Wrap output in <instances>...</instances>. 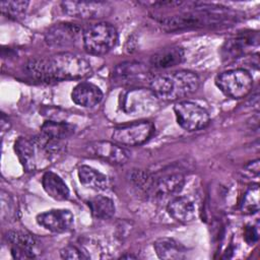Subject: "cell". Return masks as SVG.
Masks as SVG:
<instances>
[{"mask_svg":"<svg viewBox=\"0 0 260 260\" xmlns=\"http://www.w3.org/2000/svg\"><path fill=\"white\" fill-rule=\"evenodd\" d=\"M78 178L80 183L86 188L103 191L109 187V180L107 176L89 166L79 167Z\"/></svg>","mask_w":260,"mask_h":260,"instance_id":"603a6c76","label":"cell"},{"mask_svg":"<svg viewBox=\"0 0 260 260\" xmlns=\"http://www.w3.org/2000/svg\"><path fill=\"white\" fill-rule=\"evenodd\" d=\"M14 150L18 156L19 161L21 162L23 169L26 172H34L37 170L41 156L43 158L50 159L44 149L36 141L35 137H19L15 141Z\"/></svg>","mask_w":260,"mask_h":260,"instance_id":"5bb4252c","label":"cell"},{"mask_svg":"<svg viewBox=\"0 0 260 260\" xmlns=\"http://www.w3.org/2000/svg\"><path fill=\"white\" fill-rule=\"evenodd\" d=\"M184 50L179 46H171L155 52L149 59L150 66L155 69H166L180 64L184 60Z\"/></svg>","mask_w":260,"mask_h":260,"instance_id":"ffe728a7","label":"cell"},{"mask_svg":"<svg viewBox=\"0 0 260 260\" xmlns=\"http://www.w3.org/2000/svg\"><path fill=\"white\" fill-rule=\"evenodd\" d=\"M27 1H3L0 3L1 12L7 17L18 19L22 17L27 9Z\"/></svg>","mask_w":260,"mask_h":260,"instance_id":"4316f807","label":"cell"},{"mask_svg":"<svg viewBox=\"0 0 260 260\" xmlns=\"http://www.w3.org/2000/svg\"><path fill=\"white\" fill-rule=\"evenodd\" d=\"M259 37L256 31H245L226 41L223 47V57L226 59L240 58L258 47Z\"/></svg>","mask_w":260,"mask_h":260,"instance_id":"e0dca14e","label":"cell"},{"mask_svg":"<svg viewBox=\"0 0 260 260\" xmlns=\"http://www.w3.org/2000/svg\"><path fill=\"white\" fill-rule=\"evenodd\" d=\"M244 237H245V240L247 243L249 244H253L257 241L258 239V234L256 232V230L254 229V226H248L246 230H245V234H244Z\"/></svg>","mask_w":260,"mask_h":260,"instance_id":"f1b7e54d","label":"cell"},{"mask_svg":"<svg viewBox=\"0 0 260 260\" xmlns=\"http://www.w3.org/2000/svg\"><path fill=\"white\" fill-rule=\"evenodd\" d=\"M82 35L83 30L77 24L69 22L56 23L47 30L45 42L48 46L54 48L69 47L77 43Z\"/></svg>","mask_w":260,"mask_h":260,"instance_id":"4fadbf2b","label":"cell"},{"mask_svg":"<svg viewBox=\"0 0 260 260\" xmlns=\"http://www.w3.org/2000/svg\"><path fill=\"white\" fill-rule=\"evenodd\" d=\"M71 99L78 106L91 108L102 101L103 92L101 88L93 83L80 82L73 88Z\"/></svg>","mask_w":260,"mask_h":260,"instance_id":"ac0fdd59","label":"cell"},{"mask_svg":"<svg viewBox=\"0 0 260 260\" xmlns=\"http://www.w3.org/2000/svg\"><path fill=\"white\" fill-rule=\"evenodd\" d=\"M131 180L149 197L154 199L173 196L179 193L185 184L184 175L179 172L149 174L144 171H135L131 175Z\"/></svg>","mask_w":260,"mask_h":260,"instance_id":"277c9868","label":"cell"},{"mask_svg":"<svg viewBox=\"0 0 260 260\" xmlns=\"http://www.w3.org/2000/svg\"><path fill=\"white\" fill-rule=\"evenodd\" d=\"M118 31L109 22H96L83 30L82 43L86 52L92 55H104L117 44Z\"/></svg>","mask_w":260,"mask_h":260,"instance_id":"5b68a950","label":"cell"},{"mask_svg":"<svg viewBox=\"0 0 260 260\" xmlns=\"http://www.w3.org/2000/svg\"><path fill=\"white\" fill-rule=\"evenodd\" d=\"M87 205L92 216L98 219H109L115 214L116 211L114 201L111 198L103 195H98L90 198L87 201Z\"/></svg>","mask_w":260,"mask_h":260,"instance_id":"d4e9b609","label":"cell"},{"mask_svg":"<svg viewBox=\"0 0 260 260\" xmlns=\"http://www.w3.org/2000/svg\"><path fill=\"white\" fill-rule=\"evenodd\" d=\"M85 151L88 155L101 158L114 165H124L130 157L129 150L123 145L106 140L89 142L85 146Z\"/></svg>","mask_w":260,"mask_h":260,"instance_id":"7c38bea8","label":"cell"},{"mask_svg":"<svg viewBox=\"0 0 260 260\" xmlns=\"http://www.w3.org/2000/svg\"><path fill=\"white\" fill-rule=\"evenodd\" d=\"M245 170V173L249 176H257L259 174V159L251 161L248 166H246Z\"/></svg>","mask_w":260,"mask_h":260,"instance_id":"f546056e","label":"cell"},{"mask_svg":"<svg viewBox=\"0 0 260 260\" xmlns=\"http://www.w3.org/2000/svg\"><path fill=\"white\" fill-rule=\"evenodd\" d=\"M37 222L53 233H65L72 229L74 215L68 209H51L38 214Z\"/></svg>","mask_w":260,"mask_h":260,"instance_id":"9a60e30c","label":"cell"},{"mask_svg":"<svg viewBox=\"0 0 260 260\" xmlns=\"http://www.w3.org/2000/svg\"><path fill=\"white\" fill-rule=\"evenodd\" d=\"M154 131V126L148 121H139L122 125L114 129V142L123 146H136L147 141Z\"/></svg>","mask_w":260,"mask_h":260,"instance_id":"9c48e42d","label":"cell"},{"mask_svg":"<svg viewBox=\"0 0 260 260\" xmlns=\"http://www.w3.org/2000/svg\"><path fill=\"white\" fill-rule=\"evenodd\" d=\"M153 248L160 259L179 260L186 256V248L173 238H159L153 243Z\"/></svg>","mask_w":260,"mask_h":260,"instance_id":"44dd1931","label":"cell"},{"mask_svg":"<svg viewBox=\"0 0 260 260\" xmlns=\"http://www.w3.org/2000/svg\"><path fill=\"white\" fill-rule=\"evenodd\" d=\"M60 255L63 259H71V260H81L89 258L88 255H85V252H82L79 248L73 245H68L61 249Z\"/></svg>","mask_w":260,"mask_h":260,"instance_id":"83f0119b","label":"cell"},{"mask_svg":"<svg viewBox=\"0 0 260 260\" xmlns=\"http://www.w3.org/2000/svg\"><path fill=\"white\" fill-rule=\"evenodd\" d=\"M7 243L10 245L11 255L15 259H30L36 256L34 237L21 231H9L5 235Z\"/></svg>","mask_w":260,"mask_h":260,"instance_id":"2e32d148","label":"cell"},{"mask_svg":"<svg viewBox=\"0 0 260 260\" xmlns=\"http://www.w3.org/2000/svg\"><path fill=\"white\" fill-rule=\"evenodd\" d=\"M25 71L38 81L55 82L83 78L90 74L91 66L80 55L62 52L29 60L25 65Z\"/></svg>","mask_w":260,"mask_h":260,"instance_id":"7a4b0ae2","label":"cell"},{"mask_svg":"<svg viewBox=\"0 0 260 260\" xmlns=\"http://www.w3.org/2000/svg\"><path fill=\"white\" fill-rule=\"evenodd\" d=\"M174 112L178 124L187 131H197L206 127L209 123L207 111L189 101L179 102L174 106Z\"/></svg>","mask_w":260,"mask_h":260,"instance_id":"ba28073f","label":"cell"},{"mask_svg":"<svg viewBox=\"0 0 260 260\" xmlns=\"http://www.w3.org/2000/svg\"><path fill=\"white\" fill-rule=\"evenodd\" d=\"M61 7L67 15L80 19H100L112 12V6L109 3L100 1H63Z\"/></svg>","mask_w":260,"mask_h":260,"instance_id":"8fae6325","label":"cell"},{"mask_svg":"<svg viewBox=\"0 0 260 260\" xmlns=\"http://www.w3.org/2000/svg\"><path fill=\"white\" fill-rule=\"evenodd\" d=\"M187 9L160 19L167 31H181L194 28L222 27L237 22L240 15L237 11L218 5L204 3H186Z\"/></svg>","mask_w":260,"mask_h":260,"instance_id":"6da1fadb","label":"cell"},{"mask_svg":"<svg viewBox=\"0 0 260 260\" xmlns=\"http://www.w3.org/2000/svg\"><path fill=\"white\" fill-rule=\"evenodd\" d=\"M152 78L150 69L140 62H124L112 71V80L115 84L130 88L140 87L146 83L149 85Z\"/></svg>","mask_w":260,"mask_h":260,"instance_id":"52a82bcc","label":"cell"},{"mask_svg":"<svg viewBox=\"0 0 260 260\" xmlns=\"http://www.w3.org/2000/svg\"><path fill=\"white\" fill-rule=\"evenodd\" d=\"M167 211L172 218L181 223H189L196 218V207L187 197L179 196L169 202Z\"/></svg>","mask_w":260,"mask_h":260,"instance_id":"d6986e66","label":"cell"},{"mask_svg":"<svg viewBox=\"0 0 260 260\" xmlns=\"http://www.w3.org/2000/svg\"><path fill=\"white\" fill-rule=\"evenodd\" d=\"M75 132V127L62 121H46L41 127V134L47 138L65 141Z\"/></svg>","mask_w":260,"mask_h":260,"instance_id":"cb8c5ba5","label":"cell"},{"mask_svg":"<svg viewBox=\"0 0 260 260\" xmlns=\"http://www.w3.org/2000/svg\"><path fill=\"white\" fill-rule=\"evenodd\" d=\"M121 258H136V256H133V255H123V256H121Z\"/></svg>","mask_w":260,"mask_h":260,"instance_id":"4dcf8cb0","label":"cell"},{"mask_svg":"<svg viewBox=\"0 0 260 260\" xmlns=\"http://www.w3.org/2000/svg\"><path fill=\"white\" fill-rule=\"evenodd\" d=\"M42 186L45 192L55 200H66L69 197L66 183L53 172L48 171L43 175Z\"/></svg>","mask_w":260,"mask_h":260,"instance_id":"7402d4cb","label":"cell"},{"mask_svg":"<svg viewBox=\"0 0 260 260\" xmlns=\"http://www.w3.org/2000/svg\"><path fill=\"white\" fill-rule=\"evenodd\" d=\"M215 84L226 96L242 99L251 91L253 77L245 69H231L219 73L215 77Z\"/></svg>","mask_w":260,"mask_h":260,"instance_id":"8992f818","label":"cell"},{"mask_svg":"<svg viewBox=\"0 0 260 260\" xmlns=\"http://www.w3.org/2000/svg\"><path fill=\"white\" fill-rule=\"evenodd\" d=\"M157 101L150 89L130 88L122 96V109L128 115H145L155 109Z\"/></svg>","mask_w":260,"mask_h":260,"instance_id":"30bf717a","label":"cell"},{"mask_svg":"<svg viewBox=\"0 0 260 260\" xmlns=\"http://www.w3.org/2000/svg\"><path fill=\"white\" fill-rule=\"evenodd\" d=\"M241 210L246 214L256 213L259 210V187L258 185L251 186L241 202Z\"/></svg>","mask_w":260,"mask_h":260,"instance_id":"484cf974","label":"cell"},{"mask_svg":"<svg viewBox=\"0 0 260 260\" xmlns=\"http://www.w3.org/2000/svg\"><path fill=\"white\" fill-rule=\"evenodd\" d=\"M199 86V77L189 70H178L153 76L149 89L162 101H178L195 92Z\"/></svg>","mask_w":260,"mask_h":260,"instance_id":"3957f363","label":"cell"}]
</instances>
